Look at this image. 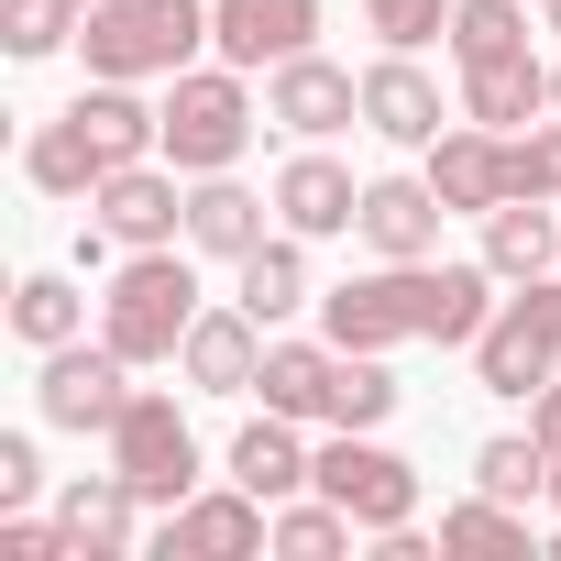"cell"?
<instances>
[{
    "instance_id": "cell-1",
    "label": "cell",
    "mask_w": 561,
    "mask_h": 561,
    "mask_svg": "<svg viewBox=\"0 0 561 561\" xmlns=\"http://www.w3.org/2000/svg\"><path fill=\"white\" fill-rule=\"evenodd\" d=\"M495 287H506L495 264L419 253V264H375V275H353V287H331L320 320H331L342 353H397V342H462L473 353V331L495 320Z\"/></svg>"
},
{
    "instance_id": "cell-2",
    "label": "cell",
    "mask_w": 561,
    "mask_h": 561,
    "mask_svg": "<svg viewBox=\"0 0 561 561\" xmlns=\"http://www.w3.org/2000/svg\"><path fill=\"white\" fill-rule=\"evenodd\" d=\"M144 154H165V111H144L133 78H100V89H78V100L23 144V176H34L45 198H89L100 176H122V165H144Z\"/></svg>"
},
{
    "instance_id": "cell-3",
    "label": "cell",
    "mask_w": 561,
    "mask_h": 561,
    "mask_svg": "<svg viewBox=\"0 0 561 561\" xmlns=\"http://www.w3.org/2000/svg\"><path fill=\"white\" fill-rule=\"evenodd\" d=\"M187 331H198V275H187V253H176V242L133 253V264L111 275V298H100V342H111L122 364H176Z\"/></svg>"
},
{
    "instance_id": "cell-4",
    "label": "cell",
    "mask_w": 561,
    "mask_h": 561,
    "mask_svg": "<svg viewBox=\"0 0 561 561\" xmlns=\"http://www.w3.org/2000/svg\"><path fill=\"white\" fill-rule=\"evenodd\" d=\"M209 45V12L198 0H100V12L78 23V56H89V78H176L187 56Z\"/></svg>"
},
{
    "instance_id": "cell-5",
    "label": "cell",
    "mask_w": 561,
    "mask_h": 561,
    "mask_svg": "<svg viewBox=\"0 0 561 561\" xmlns=\"http://www.w3.org/2000/svg\"><path fill=\"white\" fill-rule=\"evenodd\" d=\"M242 144H253L242 67H176V78H165V165H176V176H231Z\"/></svg>"
},
{
    "instance_id": "cell-6",
    "label": "cell",
    "mask_w": 561,
    "mask_h": 561,
    "mask_svg": "<svg viewBox=\"0 0 561 561\" xmlns=\"http://www.w3.org/2000/svg\"><path fill=\"white\" fill-rule=\"evenodd\" d=\"M561 375V275H528L517 298H495V320L473 331V386L484 397H539Z\"/></svg>"
},
{
    "instance_id": "cell-7",
    "label": "cell",
    "mask_w": 561,
    "mask_h": 561,
    "mask_svg": "<svg viewBox=\"0 0 561 561\" xmlns=\"http://www.w3.org/2000/svg\"><path fill=\"white\" fill-rule=\"evenodd\" d=\"M100 440H111V462H122V484H133L144 506H187V495H198V440H187L176 397H144V386H133V408H122Z\"/></svg>"
},
{
    "instance_id": "cell-8",
    "label": "cell",
    "mask_w": 561,
    "mask_h": 561,
    "mask_svg": "<svg viewBox=\"0 0 561 561\" xmlns=\"http://www.w3.org/2000/svg\"><path fill=\"white\" fill-rule=\"evenodd\" d=\"M320 495H331L364 539H386V528H408V517H419V462H397L386 440L342 430V440L320 451Z\"/></svg>"
},
{
    "instance_id": "cell-9",
    "label": "cell",
    "mask_w": 561,
    "mask_h": 561,
    "mask_svg": "<svg viewBox=\"0 0 561 561\" xmlns=\"http://www.w3.org/2000/svg\"><path fill=\"white\" fill-rule=\"evenodd\" d=\"M89 220L122 242V253H154V242H187V187H176V165H122V176H100L89 187Z\"/></svg>"
},
{
    "instance_id": "cell-10",
    "label": "cell",
    "mask_w": 561,
    "mask_h": 561,
    "mask_svg": "<svg viewBox=\"0 0 561 561\" xmlns=\"http://www.w3.org/2000/svg\"><path fill=\"white\" fill-rule=\"evenodd\" d=\"M34 397H45V419H56V430H111V419L133 408V364H122L111 342H56Z\"/></svg>"
},
{
    "instance_id": "cell-11",
    "label": "cell",
    "mask_w": 561,
    "mask_h": 561,
    "mask_svg": "<svg viewBox=\"0 0 561 561\" xmlns=\"http://www.w3.org/2000/svg\"><path fill=\"white\" fill-rule=\"evenodd\" d=\"M165 550L176 561H253V550H275V517H264L253 484H220V495L165 506Z\"/></svg>"
},
{
    "instance_id": "cell-12",
    "label": "cell",
    "mask_w": 561,
    "mask_h": 561,
    "mask_svg": "<svg viewBox=\"0 0 561 561\" xmlns=\"http://www.w3.org/2000/svg\"><path fill=\"white\" fill-rule=\"evenodd\" d=\"M264 122H287L298 144L353 133V122H364V78H353V67H331V56H287V67L264 78Z\"/></svg>"
},
{
    "instance_id": "cell-13",
    "label": "cell",
    "mask_w": 561,
    "mask_h": 561,
    "mask_svg": "<svg viewBox=\"0 0 561 561\" xmlns=\"http://www.w3.org/2000/svg\"><path fill=\"white\" fill-rule=\"evenodd\" d=\"M320 34V0H209V45L220 67H287Z\"/></svg>"
},
{
    "instance_id": "cell-14",
    "label": "cell",
    "mask_w": 561,
    "mask_h": 561,
    "mask_svg": "<svg viewBox=\"0 0 561 561\" xmlns=\"http://www.w3.org/2000/svg\"><path fill=\"white\" fill-rule=\"evenodd\" d=\"M440 220H451V209H440L430 176H375L353 231L375 242V264H419V253H440Z\"/></svg>"
},
{
    "instance_id": "cell-15",
    "label": "cell",
    "mask_w": 561,
    "mask_h": 561,
    "mask_svg": "<svg viewBox=\"0 0 561 561\" xmlns=\"http://www.w3.org/2000/svg\"><path fill=\"white\" fill-rule=\"evenodd\" d=\"M275 220H287L298 242H320V231H353V220H364V187H353V165H331V154H287V165H275Z\"/></svg>"
},
{
    "instance_id": "cell-16",
    "label": "cell",
    "mask_w": 561,
    "mask_h": 561,
    "mask_svg": "<svg viewBox=\"0 0 561 561\" xmlns=\"http://www.w3.org/2000/svg\"><path fill=\"white\" fill-rule=\"evenodd\" d=\"M187 386L198 397H242L253 375H264V320L253 309H198V331H187Z\"/></svg>"
},
{
    "instance_id": "cell-17",
    "label": "cell",
    "mask_w": 561,
    "mask_h": 561,
    "mask_svg": "<svg viewBox=\"0 0 561 561\" xmlns=\"http://www.w3.org/2000/svg\"><path fill=\"white\" fill-rule=\"evenodd\" d=\"M430 187H440V209H506V133H484V122H462V133H440L430 144Z\"/></svg>"
},
{
    "instance_id": "cell-18",
    "label": "cell",
    "mask_w": 561,
    "mask_h": 561,
    "mask_svg": "<svg viewBox=\"0 0 561 561\" xmlns=\"http://www.w3.org/2000/svg\"><path fill=\"white\" fill-rule=\"evenodd\" d=\"M56 517H67V550H78V561H122V550H133L144 495H133V484H122V462H111V473H78V484L56 495Z\"/></svg>"
},
{
    "instance_id": "cell-19",
    "label": "cell",
    "mask_w": 561,
    "mask_h": 561,
    "mask_svg": "<svg viewBox=\"0 0 561 561\" xmlns=\"http://www.w3.org/2000/svg\"><path fill=\"white\" fill-rule=\"evenodd\" d=\"M231 484H253L264 506H287L298 484H320V451L298 440V419H287V408H264V419L231 440Z\"/></svg>"
},
{
    "instance_id": "cell-20",
    "label": "cell",
    "mask_w": 561,
    "mask_h": 561,
    "mask_svg": "<svg viewBox=\"0 0 561 561\" xmlns=\"http://www.w3.org/2000/svg\"><path fill=\"white\" fill-rule=\"evenodd\" d=\"M342 342H264V408H287V419H331L342 408Z\"/></svg>"
},
{
    "instance_id": "cell-21",
    "label": "cell",
    "mask_w": 561,
    "mask_h": 561,
    "mask_svg": "<svg viewBox=\"0 0 561 561\" xmlns=\"http://www.w3.org/2000/svg\"><path fill=\"white\" fill-rule=\"evenodd\" d=\"M539 111H550V67H539V56L462 67V122H484V133H528Z\"/></svg>"
},
{
    "instance_id": "cell-22",
    "label": "cell",
    "mask_w": 561,
    "mask_h": 561,
    "mask_svg": "<svg viewBox=\"0 0 561 561\" xmlns=\"http://www.w3.org/2000/svg\"><path fill=\"white\" fill-rule=\"evenodd\" d=\"M364 133H386V144H440V89H430L408 56L364 67Z\"/></svg>"
},
{
    "instance_id": "cell-23",
    "label": "cell",
    "mask_w": 561,
    "mask_h": 561,
    "mask_svg": "<svg viewBox=\"0 0 561 561\" xmlns=\"http://www.w3.org/2000/svg\"><path fill=\"white\" fill-rule=\"evenodd\" d=\"M187 242L220 253V264H242V253L264 242V198L231 187V176H187Z\"/></svg>"
},
{
    "instance_id": "cell-24",
    "label": "cell",
    "mask_w": 561,
    "mask_h": 561,
    "mask_svg": "<svg viewBox=\"0 0 561 561\" xmlns=\"http://www.w3.org/2000/svg\"><path fill=\"white\" fill-rule=\"evenodd\" d=\"M320 287H309V253H298V231H264L253 253H242V309L275 331V320H298Z\"/></svg>"
},
{
    "instance_id": "cell-25",
    "label": "cell",
    "mask_w": 561,
    "mask_h": 561,
    "mask_svg": "<svg viewBox=\"0 0 561 561\" xmlns=\"http://www.w3.org/2000/svg\"><path fill=\"white\" fill-rule=\"evenodd\" d=\"M550 253H561V220H550V198H506V209H484V264L506 275V287L550 275Z\"/></svg>"
},
{
    "instance_id": "cell-26",
    "label": "cell",
    "mask_w": 561,
    "mask_h": 561,
    "mask_svg": "<svg viewBox=\"0 0 561 561\" xmlns=\"http://www.w3.org/2000/svg\"><path fill=\"white\" fill-rule=\"evenodd\" d=\"M462 67H495V56H528V0H451V34H440Z\"/></svg>"
},
{
    "instance_id": "cell-27",
    "label": "cell",
    "mask_w": 561,
    "mask_h": 561,
    "mask_svg": "<svg viewBox=\"0 0 561 561\" xmlns=\"http://www.w3.org/2000/svg\"><path fill=\"white\" fill-rule=\"evenodd\" d=\"M78 320H89V298L67 287V275H23V287H12V342L56 353V342H78Z\"/></svg>"
},
{
    "instance_id": "cell-28",
    "label": "cell",
    "mask_w": 561,
    "mask_h": 561,
    "mask_svg": "<svg viewBox=\"0 0 561 561\" xmlns=\"http://www.w3.org/2000/svg\"><path fill=\"white\" fill-rule=\"evenodd\" d=\"M440 550H506V561H528V517L506 506V495H462V506H440Z\"/></svg>"
},
{
    "instance_id": "cell-29",
    "label": "cell",
    "mask_w": 561,
    "mask_h": 561,
    "mask_svg": "<svg viewBox=\"0 0 561 561\" xmlns=\"http://www.w3.org/2000/svg\"><path fill=\"white\" fill-rule=\"evenodd\" d=\"M78 23H89V0H0V45H12L23 67L56 56V45H78Z\"/></svg>"
},
{
    "instance_id": "cell-30",
    "label": "cell",
    "mask_w": 561,
    "mask_h": 561,
    "mask_svg": "<svg viewBox=\"0 0 561 561\" xmlns=\"http://www.w3.org/2000/svg\"><path fill=\"white\" fill-rule=\"evenodd\" d=\"M473 484H484V495H506V506H528V495L550 484V451H539V430H528V440H484V451H473Z\"/></svg>"
},
{
    "instance_id": "cell-31",
    "label": "cell",
    "mask_w": 561,
    "mask_h": 561,
    "mask_svg": "<svg viewBox=\"0 0 561 561\" xmlns=\"http://www.w3.org/2000/svg\"><path fill=\"white\" fill-rule=\"evenodd\" d=\"M275 550H287V561H331V550H353V517H342L331 495H320V506L287 495V506H275Z\"/></svg>"
},
{
    "instance_id": "cell-32",
    "label": "cell",
    "mask_w": 561,
    "mask_h": 561,
    "mask_svg": "<svg viewBox=\"0 0 561 561\" xmlns=\"http://www.w3.org/2000/svg\"><path fill=\"white\" fill-rule=\"evenodd\" d=\"M386 419H397V375H386V353H353V364H342L331 430H386Z\"/></svg>"
},
{
    "instance_id": "cell-33",
    "label": "cell",
    "mask_w": 561,
    "mask_h": 561,
    "mask_svg": "<svg viewBox=\"0 0 561 561\" xmlns=\"http://www.w3.org/2000/svg\"><path fill=\"white\" fill-rule=\"evenodd\" d=\"M506 198H561V122L506 133Z\"/></svg>"
},
{
    "instance_id": "cell-34",
    "label": "cell",
    "mask_w": 561,
    "mask_h": 561,
    "mask_svg": "<svg viewBox=\"0 0 561 561\" xmlns=\"http://www.w3.org/2000/svg\"><path fill=\"white\" fill-rule=\"evenodd\" d=\"M364 23H375L397 56H419L430 34H451V0H364Z\"/></svg>"
},
{
    "instance_id": "cell-35",
    "label": "cell",
    "mask_w": 561,
    "mask_h": 561,
    "mask_svg": "<svg viewBox=\"0 0 561 561\" xmlns=\"http://www.w3.org/2000/svg\"><path fill=\"white\" fill-rule=\"evenodd\" d=\"M34 495H45V451L23 430H0V506H34Z\"/></svg>"
},
{
    "instance_id": "cell-36",
    "label": "cell",
    "mask_w": 561,
    "mask_h": 561,
    "mask_svg": "<svg viewBox=\"0 0 561 561\" xmlns=\"http://www.w3.org/2000/svg\"><path fill=\"white\" fill-rule=\"evenodd\" d=\"M528 430H539V451H550V473H561V386L528 397Z\"/></svg>"
},
{
    "instance_id": "cell-37",
    "label": "cell",
    "mask_w": 561,
    "mask_h": 561,
    "mask_svg": "<svg viewBox=\"0 0 561 561\" xmlns=\"http://www.w3.org/2000/svg\"><path fill=\"white\" fill-rule=\"evenodd\" d=\"M539 23H550V34H561V0H539Z\"/></svg>"
},
{
    "instance_id": "cell-38",
    "label": "cell",
    "mask_w": 561,
    "mask_h": 561,
    "mask_svg": "<svg viewBox=\"0 0 561 561\" xmlns=\"http://www.w3.org/2000/svg\"><path fill=\"white\" fill-rule=\"evenodd\" d=\"M550 111H561V67H550Z\"/></svg>"
},
{
    "instance_id": "cell-39",
    "label": "cell",
    "mask_w": 561,
    "mask_h": 561,
    "mask_svg": "<svg viewBox=\"0 0 561 561\" xmlns=\"http://www.w3.org/2000/svg\"><path fill=\"white\" fill-rule=\"evenodd\" d=\"M550 561H561V528H550Z\"/></svg>"
},
{
    "instance_id": "cell-40",
    "label": "cell",
    "mask_w": 561,
    "mask_h": 561,
    "mask_svg": "<svg viewBox=\"0 0 561 561\" xmlns=\"http://www.w3.org/2000/svg\"><path fill=\"white\" fill-rule=\"evenodd\" d=\"M550 495H561V473H550Z\"/></svg>"
}]
</instances>
